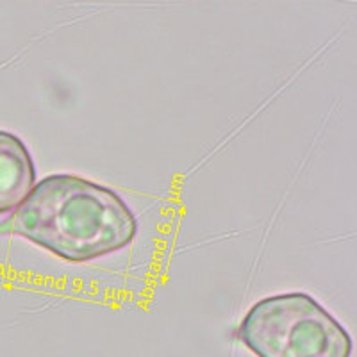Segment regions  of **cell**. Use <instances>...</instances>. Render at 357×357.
<instances>
[{"label": "cell", "instance_id": "6da1fadb", "mask_svg": "<svg viewBox=\"0 0 357 357\" xmlns=\"http://www.w3.org/2000/svg\"><path fill=\"white\" fill-rule=\"evenodd\" d=\"M136 232L138 220L116 191L72 174L41 178L0 223V234L22 236L70 263L122 250Z\"/></svg>", "mask_w": 357, "mask_h": 357}, {"label": "cell", "instance_id": "7a4b0ae2", "mask_svg": "<svg viewBox=\"0 0 357 357\" xmlns=\"http://www.w3.org/2000/svg\"><path fill=\"white\" fill-rule=\"evenodd\" d=\"M238 337L257 357H350L352 337L307 293L268 296L250 307Z\"/></svg>", "mask_w": 357, "mask_h": 357}, {"label": "cell", "instance_id": "3957f363", "mask_svg": "<svg viewBox=\"0 0 357 357\" xmlns=\"http://www.w3.org/2000/svg\"><path fill=\"white\" fill-rule=\"evenodd\" d=\"M36 181L33 155L17 134L0 130V213L17 209Z\"/></svg>", "mask_w": 357, "mask_h": 357}]
</instances>
